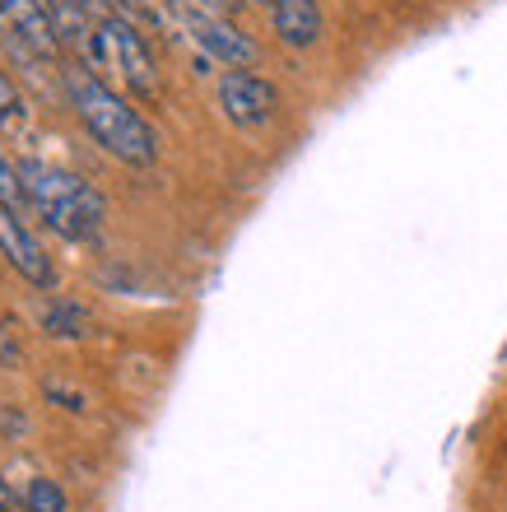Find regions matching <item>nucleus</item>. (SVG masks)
<instances>
[{"instance_id": "ddd939ff", "label": "nucleus", "mask_w": 507, "mask_h": 512, "mask_svg": "<svg viewBox=\"0 0 507 512\" xmlns=\"http://www.w3.org/2000/svg\"><path fill=\"white\" fill-rule=\"evenodd\" d=\"M0 364L5 368H24V350H19V340L10 336V326L0 322Z\"/></svg>"}, {"instance_id": "7ed1b4c3", "label": "nucleus", "mask_w": 507, "mask_h": 512, "mask_svg": "<svg viewBox=\"0 0 507 512\" xmlns=\"http://www.w3.org/2000/svg\"><path fill=\"white\" fill-rule=\"evenodd\" d=\"M89 66H107L117 70L121 84L131 89L140 103L159 98V66H154V52H149L145 33L126 19V14H103L98 19V47Z\"/></svg>"}, {"instance_id": "1a4fd4ad", "label": "nucleus", "mask_w": 507, "mask_h": 512, "mask_svg": "<svg viewBox=\"0 0 507 512\" xmlns=\"http://www.w3.org/2000/svg\"><path fill=\"white\" fill-rule=\"evenodd\" d=\"M19 499H24V512H66L70 508L66 489L56 485V480H47V475H33V480H24Z\"/></svg>"}, {"instance_id": "2eb2a0df", "label": "nucleus", "mask_w": 507, "mask_h": 512, "mask_svg": "<svg viewBox=\"0 0 507 512\" xmlns=\"http://www.w3.org/2000/svg\"><path fill=\"white\" fill-rule=\"evenodd\" d=\"M112 5H117V14H126V19H131V14H154V0H112Z\"/></svg>"}, {"instance_id": "dca6fc26", "label": "nucleus", "mask_w": 507, "mask_h": 512, "mask_svg": "<svg viewBox=\"0 0 507 512\" xmlns=\"http://www.w3.org/2000/svg\"><path fill=\"white\" fill-rule=\"evenodd\" d=\"M191 5H201V10H214V14H233L242 0H191Z\"/></svg>"}, {"instance_id": "20e7f679", "label": "nucleus", "mask_w": 507, "mask_h": 512, "mask_svg": "<svg viewBox=\"0 0 507 512\" xmlns=\"http://www.w3.org/2000/svg\"><path fill=\"white\" fill-rule=\"evenodd\" d=\"M177 19L187 28V38L196 42L210 61H219L224 70H252L256 61H261V47H256L228 14H214V10L191 5V0H177Z\"/></svg>"}, {"instance_id": "a211bd4d", "label": "nucleus", "mask_w": 507, "mask_h": 512, "mask_svg": "<svg viewBox=\"0 0 507 512\" xmlns=\"http://www.w3.org/2000/svg\"><path fill=\"white\" fill-rule=\"evenodd\" d=\"M80 5H84V10H94V5H98V0H80Z\"/></svg>"}, {"instance_id": "0eeeda50", "label": "nucleus", "mask_w": 507, "mask_h": 512, "mask_svg": "<svg viewBox=\"0 0 507 512\" xmlns=\"http://www.w3.org/2000/svg\"><path fill=\"white\" fill-rule=\"evenodd\" d=\"M0 24L10 28L19 47H28L33 56H47V61L61 56V33H56L42 0H0Z\"/></svg>"}, {"instance_id": "9b49d317", "label": "nucleus", "mask_w": 507, "mask_h": 512, "mask_svg": "<svg viewBox=\"0 0 507 512\" xmlns=\"http://www.w3.org/2000/svg\"><path fill=\"white\" fill-rule=\"evenodd\" d=\"M47 326H52V336H84V312L75 308V303H66V308H52L47 312Z\"/></svg>"}, {"instance_id": "9d476101", "label": "nucleus", "mask_w": 507, "mask_h": 512, "mask_svg": "<svg viewBox=\"0 0 507 512\" xmlns=\"http://www.w3.org/2000/svg\"><path fill=\"white\" fill-rule=\"evenodd\" d=\"M0 205H10V210H24V205H28V191H24V177H19V163L5 159V149H0Z\"/></svg>"}, {"instance_id": "f3484780", "label": "nucleus", "mask_w": 507, "mask_h": 512, "mask_svg": "<svg viewBox=\"0 0 507 512\" xmlns=\"http://www.w3.org/2000/svg\"><path fill=\"white\" fill-rule=\"evenodd\" d=\"M256 5H266V10H275V5H280V0H256Z\"/></svg>"}, {"instance_id": "4468645a", "label": "nucleus", "mask_w": 507, "mask_h": 512, "mask_svg": "<svg viewBox=\"0 0 507 512\" xmlns=\"http://www.w3.org/2000/svg\"><path fill=\"white\" fill-rule=\"evenodd\" d=\"M19 508H24V499H19V489H14L10 480L0 475V512H19Z\"/></svg>"}, {"instance_id": "39448f33", "label": "nucleus", "mask_w": 507, "mask_h": 512, "mask_svg": "<svg viewBox=\"0 0 507 512\" xmlns=\"http://www.w3.org/2000/svg\"><path fill=\"white\" fill-rule=\"evenodd\" d=\"M219 112L238 131H266L280 112V94L256 70H224L219 75Z\"/></svg>"}, {"instance_id": "f8f14e48", "label": "nucleus", "mask_w": 507, "mask_h": 512, "mask_svg": "<svg viewBox=\"0 0 507 512\" xmlns=\"http://www.w3.org/2000/svg\"><path fill=\"white\" fill-rule=\"evenodd\" d=\"M19 108H24V103H19V94H14L10 75L0 70V122H14V117H19Z\"/></svg>"}, {"instance_id": "f03ea898", "label": "nucleus", "mask_w": 507, "mask_h": 512, "mask_svg": "<svg viewBox=\"0 0 507 512\" xmlns=\"http://www.w3.org/2000/svg\"><path fill=\"white\" fill-rule=\"evenodd\" d=\"M19 177H24L28 205L38 210V219L52 233L70 238V243H98L107 224V201L98 196L94 182L52 168L42 159H19Z\"/></svg>"}, {"instance_id": "423d86ee", "label": "nucleus", "mask_w": 507, "mask_h": 512, "mask_svg": "<svg viewBox=\"0 0 507 512\" xmlns=\"http://www.w3.org/2000/svg\"><path fill=\"white\" fill-rule=\"evenodd\" d=\"M0 256H5V266L19 270L33 289H52L56 284V270H52V261H47V252H42V243L33 238L24 215L10 210V205H0Z\"/></svg>"}, {"instance_id": "f257e3e1", "label": "nucleus", "mask_w": 507, "mask_h": 512, "mask_svg": "<svg viewBox=\"0 0 507 512\" xmlns=\"http://www.w3.org/2000/svg\"><path fill=\"white\" fill-rule=\"evenodd\" d=\"M66 94L84 131L126 168H154L159 163V135L140 112L98 80L94 66H66Z\"/></svg>"}, {"instance_id": "6e6552de", "label": "nucleus", "mask_w": 507, "mask_h": 512, "mask_svg": "<svg viewBox=\"0 0 507 512\" xmlns=\"http://www.w3.org/2000/svg\"><path fill=\"white\" fill-rule=\"evenodd\" d=\"M270 28H275V38H280L284 47L307 52V47H317V42H321L326 19H321L317 0H280V5L270 10Z\"/></svg>"}]
</instances>
